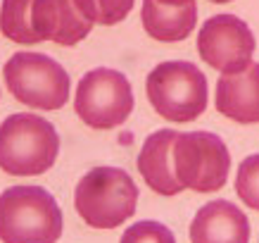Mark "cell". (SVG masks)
<instances>
[{
	"label": "cell",
	"instance_id": "12",
	"mask_svg": "<svg viewBox=\"0 0 259 243\" xmlns=\"http://www.w3.org/2000/svg\"><path fill=\"white\" fill-rule=\"evenodd\" d=\"M174 129H159V131L150 133L138 155V172L145 179L155 193L159 196H179L183 186H181L176 177H174V165H171V146L176 138Z\"/></svg>",
	"mask_w": 259,
	"mask_h": 243
},
{
	"label": "cell",
	"instance_id": "4",
	"mask_svg": "<svg viewBox=\"0 0 259 243\" xmlns=\"http://www.w3.org/2000/svg\"><path fill=\"white\" fill-rule=\"evenodd\" d=\"M145 91L155 112L169 122H193L207 110V79L186 60L157 64L148 74Z\"/></svg>",
	"mask_w": 259,
	"mask_h": 243
},
{
	"label": "cell",
	"instance_id": "5",
	"mask_svg": "<svg viewBox=\"0 0 259 243\" xmlns=\"http://www.w3.org/2000/svg\"><path fill=\"white\" fill-rule=\"evenodd\" d=\"M8 91L31 110H60L69 100V74L43 53H15L3 67Z\"/></svg>",
	"mask_w": 259,
	"mask_h": 243
},
{
	"label": "cell",
	"instance_id": "7",
	"mask_svg": "<svg viewBox=\"0 0 259 243\" xmlns=\"http://www.w3.org/2000/svg\"><path fill=\"white\" fill-rule=\"evenodd\" d=\"M134 110V91L117 70L98 67L83 74L74 98V112L91 129L110 131L128 119Z\"/></svg>",
	"mask_w": 259,
	"mask_h": 243
},
{
	"label": "cell",
	"instance_id": "6",
	"mask_svg": "<svg viewBox=\"0 0 259 243\" xmlns=\"http://www.w3.org/2000/svg\"><path fill=\"white\" fill-rule=\"evenodd\" d=\"M171 165L174 177L183 188L197 193H212L226 184L231 155L226 143L217 133H176L171 146Z\"/></svg>",
	"mask_w": 259,
	"mask_h": 243
},
{
	"label": "cell",
	"instance_id": "19",
	"mask_svg": "<svg viewBox=\"0 0 259 243\" xmlns=\"http://www.w3.org/2000/svg\"><path fill=\"white\" fill-rule=\"evenodd\" d=\"M212 3H231V0H212Z\"/></svg>",
	"mask_w": 259,
	"mask_h": 243
},
{
	"label": "cell",
	"instance_id": "8",
	"mask_svg": "<svg viewBox=\"0 0 259 243\" xmlns=\"http://www.w3.org/2000/svg\"><path fill=\"white\" fill-rule=\"evenodd\" d=\"M197 53L221 74L243 72L254 55V36L243 19L217 15L207 19L197 33Z\"/></svg>",
	"mask_w": 259,
	"mask_h": 243
},
{
	"label": "cell",
	"instance_id": "1",
	"mask_svg": "<svg viewBox=\"0 0 259 243\" xmlns=\"http://www.w3.org/2000/svg\"><path fill=\"white\" fill-rule=\"evenodd\" d=\"M62 210L43 186H12L0 193V241L57 243Z\"/></svg>",
	"mask_w": 259,
	"mask_h": 243
},
{
	"label": "cell",
	"instance_id": "3",
	"mask_svg": "<svg viewBox=\"0 0 259 243\" xmlns=\"http://www.w3.org/2000/svg\"><path fill=\"white\" fill-rule=\"evenodd\" d=\"M138 205L136 181L119 167H95L81 177L74 191V207L93 229H117L134 217Z\"/></svg>",
	"mask_w": 259,
	"mask_h": 243
},
{
	"label": "cell",
	"instance_id": "14",
	"mask_svg": "<svg viewBox=\"0 0 259 243\" xmlns=\"http://www.w3.org/2000/svg\"><path fill=\"white\" fill-rule=\"evenodd\" d=\"M0 31L15 43L33 46L40 43L31 29V0H3L0 8Z\"/></svg>",
	"mask_w": 259,
	"mask_h": 243
},
{
	"label": "cell",
	"instance_id": "13",
	"mask_svg": "<svg viewBox=\"0 0 259 243\" xmlns=\"http://www.w3.org/2000/svg\"><path fill=\"white\" fill-rule=\"evenodd\" d=\"M143 29L155 41L176 43L188 39L197 24V8L193 3L164 5L159 0H143Z\"/></svg>",
	"mask_w": 259,
	"mask_h": 243
},
{
	"label": "cell",
	"instance_id": "16",
	"mask_svg": "<svg viewBox=\"0 0 259 243\" xmlns=\"http://www.w3.org/2000/svg\"><path fill=\"white\" fill-rule=\"evenodd\" d=\"M236 193L247 207L259 210V153L240 162L236 174Z\"/></svg>",
	"mask_w": 259,
	"mask_h": 243
},
{
	"label": "cell",
	"instance_id": "18",
	"mask_svg": "<svg viewBox=\"0 0 259 243\" xmlns=\"http://www.w3.org/2000/svg\"><path fill=\"white\" fill-rule=\"evenodd\" d=\"M164 5H183V3H193V0H159Z\"/></svg>",
	"mask_w": 259,
	"mask_h": 243
},
{
	"label": "cell",
	"instance_id": "17",
	"mask_svg": "<svg viewBox=\"0 0 259 243\" xmlns=\"http://www.w3.org/2000/svg\"><path fill=\"white\" fill-rule=\"evenodd\" d=\"M119 243H176V238H174L171 229L164 227L162 222L143 220L126 229Z\"/></svg>",
	"mask_w": 259,
	"mask_h": 243
},
{
	"label": "cell",
	"instance_id": "15",
	"mask_svg": "<svg viewBox=\"0 0 259 243\" xmlns=\"http://www.w3.org/2000/svg\"><path fill=\"white\" fill-rule=\"evenodd\" d=\"M136 0H76V5L93 24L114 26L124 22L126 15L134 10Z\"/></svg>",
	"mask_w": 259,
	"mask_h": 243
},
{
	"label": "cell",
	"instance_id": "10",
	"mask_svg": "<svg viewBox=\"0 0 259 243\" xmlns=\"http://www.w3.org/2000/svg\"><path fill=\"white\" fill-rule=\"evenodd\" d=\"M217 112L238 124H259V62L243 72L221 74L217 81Z\"/></svg>",
	"mask_w": 259,
	"mask_h": 243
},
{
	"label": "cell",
	"instance_id": "9",
	"mask_svg": "<svg viewBox=\"0 0 259 243\" xmlns=\"http://www.w3.org/2000/svg\"><path fill=\"white\" fill-rule=\"evenodd\" d=\"M31 29L38 41L69 48L93 31V22L79 10L76 0H31Z\"/></svg>",
	"mask_w": 259,
	"mask_h": 243
},
{
	"label": "cell",
	"instance_id": "11",
	"mask_svg": "<svg viewBox=\"0 0 259 243\" xmlns=\"http://www.w3.org/2000/svg\"><path fill=\"white\" fill-rule=\"evenodd\" d=\"M190 243H250V222L233 203L212 200L190 222Z\"/></svg>",
	"mask_w": 259,
	"mask_h": 243
},
{
	"label": "cell",
	"instance_id": "2",
	"mask_svg": "<svg viewBox=\"0 0 259 243\" xmlns=\"http://www.w3.org/2000/svg\"><path fill=\"white\" fill-rule=\"evenodd\" d=\"M60 136L48 119L19 112L0 124V169L12 177H38L55 165Z\"/></svg>",
	"mask_w": 259,
	"mask_h": 243
}]
</instances>
